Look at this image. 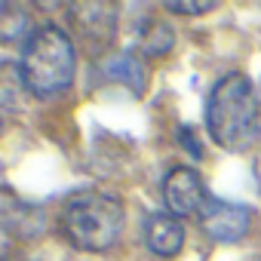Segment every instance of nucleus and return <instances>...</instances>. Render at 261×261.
<instances>
[{
	"mask_svg": "<svg viewBox=\"0 0 261 261\" xmlns=\"http://www.w3.org/2000/svg\"><path fill=\"white\" fill-rule=\"evenodd\" d=\"M206 126L215 145L243 151L258 139V101L246 74L221 77L206 98Z\"/></svg>",
	"mask_w": 261,
	"mask_h": 261,
	"instance_id": "f257e3e1",
	"label": "nucleus"
},
{
	"mask_svg": "<svg viewBox=\"0 0 261 261\" xmlns=\"http://www.w3.org/2000/svg\"><path fill=\"white\" fill-rule=\"evenodd\" d=\"M181 136H185V139H181V145L191 151V157H200V154H203V148H200V142H194V129H188V126H185V129H181Z\"/></svg>",
	"mask_w": 261,
	"mask_h": 261,
	"instance_id": "9b49d317",
	"label": "nucleus"
},
{
	"mask_svg": "<svg viewBox=\"0 0 261 261\" xmlns=\"http://www.w3.org/2000/svg\"><path fill=\"white\" fill-rule=\"evenodd\" d=\"M169 13H185V16H200V13H209L215 10V4H209V0H203V4H166Z\"/></svg>",
	"mask_w": 261,
	"mask_h": 261,
	"instance_id": "9d476101",
	"label": "nucleus"
},
{
	"mask_svg": "<svg viewBox=\"0 0 261 261\" xmlns=\"http://www.w3.org/2000/svg\"><path fill=\"white\" fill-rule=\"evenodd\" d=\"M163 203L175 218H188L203 212V206L209 203V194L203 188V178L197 175V169L191 166H175L166 172L163 178Z\"/></svg>",
	"mask_w": 261,
	"mask_h": 261,
	"instance_id": "20e7f679",
	"label": "nucleus"
},
{
	"mask_svg": "<svg viewBox=\"0 0 261 261\" xmlns=\"http://www.w3.org/2000/svg\"><path fill=\"white\" fill-rule=\"evenodd\" d=\"M145 246L157 258H172L185 246V227L172 212H154L145 221Z\"/></svg>",
	"mask_w": 261,
	"mask_h": 261,
	"instance_id": "423d86ee",
	"label": "nucleus"
},
{
	"mask_svg": "<svg viewBox=\"0 0 261 261\" xmlns=\"http://www.w3.org/2000/svg\"><path fill=\"white\" fill-rule=\"evenodd\" d=\"M249 221H252V215H249L246 206L227 203V200H215V197H209V203L200 212V227L215 243H237V240H243L246 230H249Z\"/></svg>",
	"mask_w": 261,
	"mask_h": 261,
	"instance_id": "39448f33",
	"label": "nucleus"
},
{
	"mask_svg": "<svg viewBox=\"0 0 261 261\" xmlns=\"http://www.w3.org/2000/svg\"><path fill=\"white\" fill-rule=\"evenodd\" d=\"M145 53H166L172 43H175V37H172V31L166 28V25H151V31H145Z\"/></svg>",
	"mask_w": 261,
	"mask_h": 261,
	"instance_id": "1a4fd4ad",
	"label": "nucleus"
},
{
	"mask_svg": "<svg viewBox=\"0 0 261 261\" xmlns=\"http://www.w3.org/2000/svg\"><path fill=\"white\" fill-rule=\"evenodd\" d=\"M71 22H77V28L89 40H108L114 34V16H111V7H105V4H77V7H71Z\"/></svg>",
	"mask_w": 261,
	"mask_h": 261,
	"instance_id": "0eeeda50",
	"label": "nucleus"
},
{
	"mask_svg": "<svg viewBox=\"0 0 261 261\" xmlns=\"http://www.w3.org/2000/svg\"><path fill=\"white\" fill-rule=\"evenodd\" d=\"M105 74H108L111 80H117V83L129 86L136 95H139V92H142V86H145V65H142L133 53H123V56L111 59V62L105 65Z\"/></svg>",
	"mask_w": 261,
	"mask_h": 261,
	"instance_id": "6e6552de",
	"label": "nucleus"
},
{
	"mask_svg": "<svg viewBox=\"0 0 261 261\" xmlns=\"http://www.w3.org/2000/svg\"><path fill=\"white\" fill-rule=\"evenodd\" d=\"M74 74H77V56L71 37L56 25L31 31L19 65L22 86L37 98H56L74 83Z\"/></svg>",
	"mask_w": 261,
	"mask_h": 261,
	"instance_id": "f03ea898",
	"label": "nucleus"
},
{
	"mask_svg": "<svg viewBox=\"0 0 261 261\" xmlns=\"http://www.w3.org/2000/svg\"><path fill=\"white\" fill-rule=\"evenodd\" d=\"M4 261H28V258H13V255H7Z\"/></svg>",
	"mask_w": 261,
	"mask_h": 261,
	"instance_id": "f8f14e48",
	"label": "nucleus"
},
{
	"mask_svg": "<svg viewBox=\"0 0 261 261\" xmlns=\"http://www.w3.org/2000/svg\"><path fill=\"white\" fill-rule=\"evenodd\" d=\"M126 224L123 203L101 191H80L65 200L59 212L62 237L80 252H105L111 249Z\"/></svg>",
	"mask_w": 261,
	"mask_h": 261,
	"instance_id": "7ed1b4c3",
	"label": "nucleus"
}]
</instances>
